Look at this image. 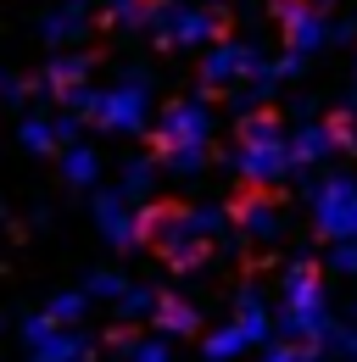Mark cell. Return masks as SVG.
<instances>
[{
  "instance_id": "6da1fadb",
  "label": "cell",
  "mask_w": 357,
  "mask_h": 362,
  "mask_svg": "<svg viewBox=\"0 0 357 362\" xmlns=\"http://www.w3.org/2000/svg\"><path fill=\"white\" fill-rule=\"evenodd\" d=\"M279 334H285V340H302V346L329 340V301H324V284L312 279V262H290V268H285Z\"/></svg>"
},
{
  "instance_id": "7a4b0ae2",
  "label": "cell",
  "mask_w": 357,
  "mask_h": 362,
  "mask_svg": "<svg viewBox=\"0 0 357 362\" xmlns=\"http://www.w3.org/2000/svg\"><path fill=\"white\" fill-rule=\"evenodd\" d=\"M23 346H28V362H84L89 357L84 334H73L67 323H56L50 313L23 317Z\"/></svg>"
},
{
  "instance_id": "3957f363",
  "label": "cell",
  "mask_w": 357,
  "mask_h": 362,
  "mask_svg": "<svg viewBox=\"0 0 357 362\" xmlns=\"http://www.w3.org/2000/svg\"><path fill=\"white\" fill-rule=\"evenodd\" d=\"M312 223L329 240H357V184L352 179H329L312 195Z\"/></svg>"
},
{
  "instance_id": "277c9868",
  "label": "cell",
  "mask_w": 357,
  "mask_h": 362,
  "mask_svg": "<svg viewBox=\"0 0 357 362\" xmlns=\"http://www.w3.org/2000/svg\"><path fill=\"white\" fill-rule=\"evenodd\" d=\"M234 323L246 329L251 346H268V334L279 329V323H268V301L257 296V290H240V296H234Z\"/></svg>"
},
{
  "instance_id": "5b68a950",
  "label": "cell",
  "mask_w": 357,
  "mask_h": 362,
  "mask_svg": "<svg viewBox=\"0 0 357 362\" xmlns=\"http://www.w3.org/2000/svg\"><path fill=\"white\" fill-rule=\"evenodd\" d=\"M95 106H101L106 129H134L145 117V95L140 90H118V95H106V100H95Z\"/></svg>"
},
{
  "instance_id": "8992f818",
  "label": "cell",
  "mask_w": 357,
  "mask_h": 362,
  "mask_svg": "<svg viewBox=\"0 0 357 362\" xmlns=\"http://www.w3.org/2000/svg\"><path fill=\"white\" fill-rule=\"evenodd\" d=\"M157 329H162V334H174V340H184V334H196V329H201V317H196L190 301L162 296V307H157Z\"/></svg>"
},
{
  "instance_id": "52a82bcc",
  "label": "cell",
  "mask_w": 357,
  "mask_h": 362,
  "mask_svg": "<svg viewBox=\"0 0 357 362\" xmlns=\"http://www.w3.org/2000/svg\"><path fill=\"white\" fill-rule=\"evenodd\" d=\"M201 134H207V112H201V106H178V112H168V129H162L168 145H196Z\"/></svg>"
},
{
  "instance_id": "ba28073f",
  "label": "cell",
  "mask_w": 357,
  "mask_h": 362,
  "mask_svg": "<svg viewBox=\"0 0 357 362\" xmlns=\"http://www.w3.org/2000/svg\"><path fill=\"white\" fill-rule=\"evenodd\" d=\"M95 218H101V234H106L112 245H134V240H140V223L123 212V201H101Z\"/></svg>"
},
{
  "instance_id": "9c48e42d",
  "label": "cell",
  "mask_w": 357,
  "mask_h": 362,
  "mask_svg": "<svg viewBox=\"0 0 357 362\" xmlns=\"http://www.w3.org/2000/svg\"><path fill=\"white\" fill-rule=\"evenodd\" d=\"M240 168H246L251 179H273V173L285 168V156H279V145H273V139H251V145L240 151Z\"/></svg>"
},
{
  "instance_id": "30bf717a",
  "label": "cell",
  "mask_w": 357,
  "mask_h": 362,
  "mask_svg": "<svg viewBox=\"0 0 357 362\" xmlns=\"http://www.w3.org/2000/svg\"><path fill=\"white\" fill-rule=\"evenodd\" d=\"M246 346H251V340H246V329H240V323H229V329H212V334H207L201 357H207V362H234Z\"/></svg>"
},
{
  "instance_id": "8fae6325",
  "label": "cell",
  "mask_w": 357,
  "mask_h": 362,
  "mask_svg": "<svg viewBox=\"0 0 357 362\" xmlns=\"http://www.w3.org/2000/svg\"><path fill=\"white\" fill-rule=\"evenodd\" d=\"M157 307H162V296L134 284V290H123V301H118V317H123V323H140V317H157Z\"/></svg>"
},
{
  "instance_id": "7c38bea8",
  "label": "cell",
  "mask_w": 357,
  "mask_h": 362,
  "mask_svg": "<svg viewBox=\"0 0 357 362\" xmlns=\"http://www.w3.org/2000/svg\"><path fill=\"white\" fill-rule=\"evenodd\" d=\"M123 362H174V334H145V340H129Z\"/></svg>"
},
{
  "instance_id": "4fadbf2b",
  "label": "cell",
  "mask_w": 357,
  "mask_h": 362,
  "mask_svg": "<svg viewBox=\"0 0 357 362\" xmlns=\"http://www.w3.org/2000/svg\"><path fill=\"white\" fill-rule=\"evenodd\" d=\"M45 313L56 317V323H67V329H73V323L89 313V290H67V296H50V307H45Z\"/></svg>"
},
{
  "instance_id": "5bb4252c",
  "label": "cell",
  "mask_w": 357,
  "mask_h": 362,
  "mask_svg": "<svg viewBox=\"0 0 357 362\" xmlns=\"http://www.w3.org/2000/svg\"><path fill=\"white\" fill-rule=\"evenodd\" d=\"M240 218H246V228H251L257 240H273V234H279V218H273V206H268V201H246V206H240Z\"/></svg>"
},
{
  "instance_id": "9a60e30c",
  "label": "cell",
  "mask_w": 357,
  "mask_h": 362,
  "mask_svg": "<svg viewBox=\"0 0 357 362\" xmlns=\"http://www.w3.org/2000/svg\"><path fill=\"white\" fill-rule=\"evenodd\" d=\"M84 290H89V301H123V273H89L84 279Z\"/></svg>"
},
{
  "instance_id": "2e32d148",
  "label": "cell",
  "mask_w": 357,
  "mask_h": 362,
  "mask_svg": "<svg viewBox=\"0 0 357 362\" xmlns=\"http://www.w3.org/2000/svg\"><path fill=\"white\" fill-rule=\"evenodd\" d=\"M246 62H251L246 50H218V56L207 62V78H212V84H223V78H229V73H240Z\"/></svg>"
},
{
  "instance_id": "e0dca14e",
  "label": "cell",
  "mask_w": 357,
  "mask_h": 362,
  "mask_svg": "<svg viewBox=\"0 0 357 362\" xmlns=\"http://www.w3.org/2000/svg\"><path fill=\"white\" fill-rule=\"evenodd\" d=\"M168 262H174V273L196 268V262H201V245H196V240H178V245H168Z\"/></svg>"
},
{
  "instance_id": "ac0fdd59",
  "label": "cell",
  "mask_w": 357,
  "mask_h": 362,
  "mask_svg": "<svg viewBox=\"0 0 357 362\" xmlns=\"http://www.w3.org/2000/svg\"><path fill=\"white\" fill-rule=\"evenodd\" d=\"M67 179H73V184L95 179V156H89V151H67Z\"/></svg>"
},
{
  "instance_id": "d6986e66",
  "label": "cell",
  "mask_w": 357,
  "mask_h": 362,
  "mask_svg": "<svg viewBox=\"0 0 357 362\" xmlns=\"http://www.w3.org/2000/svg\"><path fill=\"white\" fill-rule=\"evenodd\" d=\"M329 268H335V273H357V240H335Z\"/></svg>"
},
{
  "instance_id": "ffe728a7",
  "label": "cell",
  "mask_w": 357,
  "mask_h": 362,
  "mask_svg": "<svg viewBox=\"0 0 357 362\" xmlns=\"http://www.w3.org/2000/svg\"><path fill=\"white\" fill-rule=\"evenodd\" d=\"M223 228V212L218 206H201V212H190V234H218Z\"/></svg>"
},
{
  "instance_id": "44dd1931",
  "label": "cell",
  "mask_w": 357,
  "mask_h": 362,
  "mask_svg": "<svg viewBox=\"0 0 357 362\" xmlns=\"http://www.w3.org/2000/svg\"><path fill=\"white\" fill-rule=\"evenodd\" d=\"M324 151H329V134H324V129H307V134L296 139V156H324Z\"/></svg>"
},
{
  "instance_id": "7402d4cb",
  "label": "cell",
  "mask_w": 357,
  "mask_h": 362,
  "mask_svg": "<svg viewBox=\"0 0 357 362\" xmlns=\"http://www.w3.org/2000/svg\"><path fill=\"white\" fill-rule=\"evenodd\" d=\"M263 362H307V351H302V346H268Z\"/></svg>"
},
{
  "instance_id": "603a6c76",
  "label": "cell",
  "mask_w": 357,
  "mask_h": 362,
  "mask_svg": "<svg viewBox=\"0 0 357 362\" xmlns=\"http://www.w3.org/2000/svg\"><path fill=\"white\" fill-rule=\"evenodd\" d=\"M23 139H28L34 151H45V145H50V129H45V123H28V129H23Z\"/></svg>"
},
{
  "instance_id": "cb8c5ba5",
  "label": "cell",
  "mask_w": 357,
  "mask_h": 362,
  "mask_svg": "<svg viewBox=\"0 0 357 362\" xmlns=\"http://www.w3.org/2000/svg\"><path fill=\"white\" fill-rule=\"evenodd\" d=\"M145 184H151V173H145V168H140V162H134V168H129V189H134V195H140V189H145Z\"/></svg>"
},
{
  "instance_id": "d4e9b609",
  "label": "cell",
  "mask_w": 357,
  "mask_h": 362,
  "mask_svg": "<svg viewBox=\"0 0 357 362\" xmlns=\"http://www.w3.org/2000/svg\"><path fill=\"white\" fill-rule=\"evenodd\" d=\"M335 346H341V357H346V362H357V329H352V334H341Z\"/></svg>"
},
{
  "instance_id": "484cf974",
  "label": "cell",
  "mask_w": 357,
  "mask_h": 362,
  "mask_svg": "<svg viewBox=\"0 0 357 362\" xmlns=\"http://www.w3.org/2000/svg\"><path fill=\"white\" fill-rule=\"evenodd\" d=\"M84 362H95V357H84Z\"/></svg>"
}]
</instances>
